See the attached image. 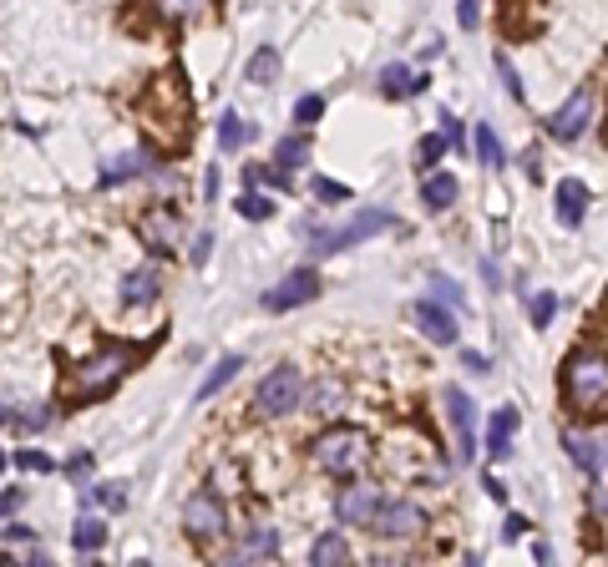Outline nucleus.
Masks as SVG:
<instances>
[{
	"mask_svg": "<svg viewBox=\"0 0 608 567\" xmlns=\"http://www.w3.org/2000/svg\"><path fill=\"white\" fill-rule=\"evenodd\" d=\"M477 157H482V168H507V152H502V142H497V132L492 127H477Z\"/></svg>",
	"mask_w": 608,
	"mask_h": 567,
	"instance_id": "26",
	"label": "nucleus"
},
{
	"mask_svg": "<svg viewBox=\"0 0 608 567\" xmlns=\"http://www.w3.org/2000/svg\"><path fill=\"white\" fill-rule=\"evenodd\" d=\"M563 400H568V411H583V416L608 411V355L573 350L563 365Z\"/></svg>",
	"mask_w": 608,
	"mask_h": 567,
	"instance_id": "2",
	"label": "nucleus"
},
{
	"mask_svg": "<svg viewBox=\"0 0 608 567\" xmlns=\"http://www.w3.org/2000/svg\"><path fill=\"white\" fill-rule=\"evenodd\" d=\"M142 238L158 254H173V249H183V218L173 208H152V213H142Z\"/></svg>",
	"mask_w": 608,
	"mask_h": 567,
	"instance_id": "10",
	"label": "nucleus"
},
{
	"mask_svg": "<svg viewBox=\"0 0 608 567\" xmlns=\"http://www.w3.org/2000/svg\"><path fill=\"white\" fill-rule=\"evenodd\" d=\"M375 512H380V492H375V486H350V492H340V502H335L340 522H370Z\"/></svg>",
	"mask_w": 608,
	"mask_h": 567,
	"instance_id": "13",
	"label": "nucleus"
},
{
	"mask_svg": "<svg viewBox=\"0 0 608 567\" xmlns=\"http://www.w3.org/2000/svg\"><path fill=\"white\" fill-rule=\"evenodd\" d=\"M441 400H446V416H451V426H456V451H462V456L472 461V456H477V436H472L477 405H472V395H462V390H446Z\"/></svg>",
	"mask_w": 608,
	"mask_h": 567,
	"instance_id": "11",
	"label": "nucleus"
},
{
	"mask_svg": "<svg viewBox=\"0 0 608 567\" xmlns=\"http://www.w3.org/2000/svg\"><path fill=\"white\" fill-rule=\"evenodd\" d=\"M527 309H532V324H543V330H548L553 314H558V299H553V294H532V299H527Z\"/></svg>",
	"mask_w": 608,
	"mask_h": 567,
	"instance_id": "33",
	"label": "nucleus"
},
{
	"mask_svg": "<svg viewBox=\"0 0 608 567\" xmlns=\"http://www.w3.org/2000/svg\"><path fill=\"white\" fill-rule=\"evenodd\" d=\"M456 21H462V26L472 31V26L482 21V6H477V0H456Z\"/></svg>",
	"mask_w": 608,
	"mask_h": 567,
	"instance_id": "37",
	"label": "nucleus"
},
{
	"mask_svg": "<svg viewBox=\"0 0 608 567\" xmlns=\"http://www.w3.org/2000/svg\"><path fill=\"white\" fill-rule=\"evenodd\" d=\"M563 446H568V456L578 461V471H583L588 481H598V466H603V451H598V441H588L583 431H563Z\"/></svg>",
	"mask_w": 608,
	"mask_h": 567,
	"instance_id": "16",
	"label": "nucleus"
},
{
	"mask_svg": "<svg viewBox=\"0 0 608 567\" xmlns=\"http://www.w3.org/2000/svg\"><path fill=\"white\" fill-rule=\"evenodd\" d=\"M152 11H158L168 26H193V21L213 16V0H152Z\"/></svg>",
	"mask_w": 608,
	"mask_h": 567,
	"instance_id": "14",
	"label": "nucleus"
},
{
	"mask_svg": "<svg viewBox=\"0 0 608 567\" xmlns=\"http://www.w3.org/2000/svg\"><path fill=\"white\" fill-rule=\"evenodd\" d=\"M462 365H472L477 375H487V370H492V365H487V355H477V350H467V355H462Z\"/></svg>",
	"mask_w": 608,
	"mask_h": 567,
	"instance_id": "43",
	"label": "nucleus"
},
{
	"mask_svg": "<svg viewBox=\"0 0 608 567\" xmlns=\"http://www.w3.org/2000/svg\"><path fill=\"white\" fill-rule=\"evenodd\" d=\"M87 502H102V507H122V492H117V486H92V492H87Z\"/></svg>",
	"mask_w": 608,
	"mask_h": 567,
	"instance_id": "38",
	"label": "nucleus"
},
{
	"mask_svg": "<svg viewBox=\"0 0 608 567\" xmlns=\"http://www.w3.org/2000/svg\"><path fill=\"white\" fill-rule=\"evenodd\" d=\"M386 228H396V218L380 213V208H370V213L350 218L345 228L320 233V238H315V254H320V259H325V254H340V249H350V243H360V238H370V233H386Z\"/></svg>",
	"mask_w": 608,
	"mask_h": 567,
	"instance_id": "5",
	"label": "nucleus"
},
{
	"mask_svg": "<svg viewBox=\"0 0 608 567\" xmlns=\"http://www.w3.org/2000/svg\"><path fill=\"white\" fill-rule=\"evenodd\" d=\"M158 299V269H132L122 279V304H147Z\"/></svg>",
	"mask_w": 608,
	"mask_h": 567,
	"instance_id": "22",
	"label": "nucleus"
},
{
	"mask_svg": "<svg viewBox=\"0 0 608 567\" xmlns=\"http://www.w3.org/2000/svg\"><path fill=\"white\" fill-rule=\"evenodd\" d=\"M512 431H517V411H512V405H502V411H492V421H487V456H507V446H512Z\"/></svg>",
	"mask_w": 608,
	"mask_h": 567,
	"instance_id": "18",
	"label": "nucleus"
},
{
	"mask_svg": "<svg viewBox=\"0 0 608 567\" xmlns=\"http://www.w3.org/2000/svg\"><path fill=\"white\" fill-rule=\"evenodd\" d=\"M320 112H325V97H320V92H310V97H299V102H294V122H299V127L320 122Z\"/></svg>",
	"mask_w": 608,
	"mask_h": 567,
	"instance_id": "31",
	"label": "nucleus"
},
{
	"mask_svg": "<svg viewBox=\"0 0 608 567\" xmlns=\"http://www.w3.org/2000/svg\"><path fill=\"white\" fill-rule=\"evenodd\" d=\"M279 76V51H254V61H249V81H254V87H269V81Z\"/></svg>",
	"mask_w": 608,
	"mask_h": 567,
	"instance_id": "27",
	"label": "nucleus"
},
{
	"mask_svg": "<svg viewBox=\"0 0 608 567\" xmlns=\"http://www.w3.org/2000/svg\"><path fill=\"white\" fill-rule=\"evenodd\" d=\"M244 137H249V127L239 122V112H223V122H218V142H223V152L244 147Z\"/></svg>",
	"mask_w": 608,
	"mask_h": 567,
	"instance_id": "28",
	"label": "nucleus"
},
{
	"mask_svg": "<svg viewBox=\"0 0 608 567\" xmlns=\"http://www.w3.org/2000/svg\"><path fill=\"white\" fill-rule=\"evenodd\" d=\"M426 81L431 76H416L411 66H386V71H380V92H386V97H411V92H426Z\"/></svg>",
	"mask_w": 608,
	"mask_h": 567,
	"instance_id": "17",
	"label": "nucleus"
},
{
	"mask_svg": "<svg viewBox=\"0 0 608 567\" xmlns=\"http://www.w3.org/2000/svg\"><path fill=\"white\" fill-rule=\"evenodd\" d=\"M46 416H51L46 405H31L26 416H16V411H11V426H21V431H41V426H46Z\"/></svg>",
	"mask_w": 608,
	"mask_h": 567,
	"instance_id": "36",
	"label": "nucleus"
},
{
	"mask_svg": "<svg viewBox=\"0 0 608 567\" xmlns=\"http://www.w3.org/2000/svg\"><path fill=\"white\" fill-rule=\"evenodd\" d=\"M446 132H431V137H421V147H416V157H421V168H436L441 162V152H446Z\"/></svg>",
	"mask_w": 608,
	"mask_h": 567,
	"instance_id": "30",
	"label": "nucleus"
},
{
	"mask_svg": "<svg viewBox=\"0 0 608 567\" xmlns=\"http://www.w3.org/2000/svg\"><path fill=\"white\" fill-rule=\"evenodd\" d=\"M16 466H21V471H51V456H41V451H21Z\"/></svg>",
	"mask_w": 608,
	"mask_h": 567,
	"instance_id": "39",
	"label": "nucleus"
},
{
	"mask_svg": "<svg viewBox=\"0 0 608 567\" xmlns=\"http://www.w3.org/2000/svg\"><path fill=\"white\" fill-rule=\"evenodd\" d=\"M299 400H304V380H299V370H294V365H274V370L259 380V390H254V416H264V421L289 416Z\"/></svg>",
	"mask_w": 608,
	"mask_h": 567,
	"instance_id": "4",
	"label": "nucleus"
},
{
	"mask_svg": "<svg viewBox=\"0 0 608 567\" xmlns=\"http://www.w3.org/2000/svg\"><path fill=\"white\" fill-rule=\"evenodd\" d=\"M365 461H370L365 431H325V436L315 441V466L330 471V476H350V471H360Z\"/></svg>",
	"mask_w": 608,
	"mask_h": 567,
	"instance_id": "3",
	"label": "nucleus"
},
{
	"mask_svg": "<svg viewBox=\"0 0 608 567\" xmlns=\"http://www.w3.org/2000/svg\"><path fill=\"white\" fill-rule=\"evenodd\" d=\"M522 532H527V517H507V522H502V537H507V542H517Z\"/></svg>",
	"mask_w": 608,
	"mask_h": 567,
	"instance_id": "42",
	"label": "nucleus"
},
{
	"mask_svg": "<svg viewBox=\"0 0 608 567\" xmlns=\"http://www.w3.org/2000/svg\"><path fill=\"white\" fill-rule=\"evenodd\" d=\"M310 193H315L320 203H345V198H355V193H350L345 183H335V178H315V183H310Z\"/></svg>",
	"mask_w": 608,
	"mask_h": 567,
	"instance_id": "32",
	"label": "nucleus"
},
{
	"mask_svg": "<svg viewBox=\"0 0 608 567\" xmlns=\"http://www.w3.org/2000/svg\"><path fill=\"white\" fill-rule=\"evenodd\" d=\"M497 76H502V87H507V97L512 102H522V81H517V71H512V61L497 51Z\"/></svg>",
	"mask_w": 608,
	"mask_h": 567,
	"instance_id": "35",
	"label": "nucleus"
},
{
	"mask_svg": "<svg viewBox=\"0 0 608 567\" xmlns=\"http://www.w3.org/2000/svg\"><path fill=\"white\" fill-rule=\"evenodd\" d=\"M416 324H421V335H426L431 345H456V314H451L446 304L426 299V304L416 309Z\"/></svg>",
	"mask_w": 608,
	"mask_h": 567,
	"instance_id": "12",
	"label": "nucleus"
},
{
	"mask_svg": "<svg viewBox=\"0 0 608 567\" xmlns=\"http://www.w3.org/2000/svg\"><path fill=\"white\" fill-rule=\"evenodd\" d=\"M16 507H21V492H16V486H6V517H16Z\"/></svg>",
	"mask_w": 608,
	"mask_h": 567,
	"instance_id": "44",
	"label": "nucleus"
},
{
	"mask_svg": "<svg viewBox=\"0 0 608 567\" xmlns=\"http://www.w3.org/2000/svg\"><path fill=\"white\" fill-rule=\"evenodd\" d=\"M310 562H315V567H340V562H350V542H345V532H325V537H315Z\"/></svg>",
	"mask_w": 608,
	"mask_h": 567,
	"instance_id": "20",
	"label": "nucleus"
},
{
	"mask_svg": "<svg viewBox=\"0 0 608 567\" xmlns=\"http://www.w3.org/2000/svg\"><path fill=\"white\" fill-rule=\"evenodd\" d=\"M137 345H107L102 355H92V360H76L71 365V375H66V400L71 405H87V400H97V395H107L132 365H137Z\"/></svg>",
	"mask_w": 608,
	"mask_h": 567,
	"instance_id": "1",
	"label": "nucleus"
},
{
	"mask_svg": "<svg viewBox=\"0 0 608 567\" xmlns=\"http://www.w3.org/2000/svg\"><path fill=\"white\" fill-rule=\"evenodd\" d=\"M71 542H76V552H97L102 542H107V522L102 517H76V527H71Z\"/></svg>",
	"mask_w": 608,
	"mask_h": 567,
	"instance_id": "25",
	"label": "nucleus"
},
{
	"mask_svg": "<svg viewBox=\"0 0 608 567\" xmlns=\"http://www.w3.org/2000/svg\"><path fill=\"white\" fill-rule=\"evenodd\" d=\"M239 370H244V360H239V355H223V360H218V365L208 370V380L198 385V395H193V400H213V395H218V390H223L228 380H234Z\"/></svg>",
	"mask_w": 608,
	"mask_h": 567,
	"instance_id": "24",
	"label": "nucleus"
},
{
	"mask_svg": "<svg viewBox=\"0 0 608 567\" xmlns=\"http://www.w3.org/2000/svg\"><path fill=\"white\" fill-rule=\"evenodd\" d=\"M279 552V532L269 527V522H259L249 537H244V547L234 552V562H259V557H274Z\"/></svg>",
	"mask_w": 608,
	"mask_h": 567,
	"instance_id": "19",
	"label": "nucleus"
},
{
	"mask_svg": "<svg viewBox=\"0 0 608 567\" xmlns=\"http://www.w3.org/2000/svg\"><path fill=\"white\" fill-rule=\"evenodd\" d=\"M583 208H588L583 183H578V178H563V183H558V223H563V228H578V223H583Z\"/></svg>",
	"mask_w": 608,
	"mask_h": 567,
	"instance_id": "15",
	"label": "nucleus"
},
{
	"mask_svg": "<svg viewBox=\"0 0 608 567\" xmlns=\"http://www.w3.org/2000/svg\"><path fill=\"white\" fill-rule=\"evenodd\" d=\"M274 157H279V168H299V162L310 157V142H304V137H284L274 147Z\"/></svg>",
	"mask_w": 608,
	"mask_h": 567,
	"instance_id": "29",
	"label": "nucleus"
},
{
	"mask_svg": "<svg viewBox=\"0 0 608 567\" xmlns=\"http://www.w3.org/2000/svg\"><path fill=\"white\" fill-rule=\"evenodd\" d=\"M239 213H244V218H269V213H274V203H269V198H259V193H254V183H249V193L239 198Z\"/></svg>",
	"mask_w": 608,
	"mask_h": 567,
	"instance_id": "34",
	"label": "nucleus"
},
{
	"mask_svg": "<svg viewBox=\"0 0 608 567\" xmlns=\"http://www.w3.org/2000/svg\"><path fill=\"white\" fill-rule=\"evenodd\" d=\"M588 122H593V92L583 87V92H573V97L553 112L548 137H553V142H578V137L588 132Z\"/></svg>",
	"mask_w": 608,
	"mask_h": 567,
	"instance_id": "7",
	"label": "nucleus"
},
{
	"mask_svg": "<svg viewBox=\"0 0 608 567\" xmlns=\"http://www.w3.org/2000/svg\"><path fill=\"white\" fill-rule=\"evenodd\" d=\"M183 527H188V537H193V542H218V537L228 532L223 502H218L213 492H198V497H188V502H183Z\"/></svg>",
	"mask_w": 608,
	"mask_h": 567,
	"instance_id": "6",
	"label": "nucleus"
},
{
	"mask_svg": "<svg viewBox=\"0 0 608 567\" xmlns=\"http://www.w3.org/2000/svg\"><path fill=\"white\" fill-rule=\"evenodd\" d=\"M431 289H436V299H441V304H456V299H462L451 279H431Z\"/></svg>",
	"mask_w": 608,
	"mask_h": 567,
	"instance_id": "41",
	"label": "nucleus"
},
{
	"mask_svg": "<svg viewBox=\"0 0 608 567\" xmlns=\"http://www.w3.org/2000/svg\"><path fill=\"white\" fill-rule=\"evenodd\" d=\"M421 198H426L431 213H446V208L456 203V178H451V173H431V178L421 183Z\"/></svg>",
	"mask_w": 608,
	"mask_h": 567,
	"instance_id": "23",
	"label": "nucleus"
},
{
	"mask_svg": "<svg viewBox=\"0 0 608 567\" xmlns=\"http://www.w3.org/2000/svg\"><path fill=\"white\" fill-rule=\"evenodd\" d=\"M421 507L416 502H380V512L370 517V532H380V537H411V532H421Z\"/></svg>",
	"mask_w": 608,
	"mask_h": 567,
	"instance_id": "9",
	"label": "nucleus"
},
{
	"mask_svg": "<svg viewBox=\"0 0 608 567\" xmlns=\"http://www.w3.org/2000/svg\"><path fill=\"white\" fill-rule=\"evenodd\" d=\"M315 395H320V400H315L320 411H340V405H345V400H340V385H320Z\"/></svg>",
	"mask_w": 608,
	"mask_h": 567,
	"instance_id": "40",
	"label": "nucleus"
},
{
	"mask_svg": "<svg viewBox=\"0 0 608 567\" xmlns=\"http://www.w3.org/2000/svg\"><path fill=\"white\" fill-rule=\"evenodd\" d=\"M315 294H320V279H315L310 269H294V274H284V279L264 294V309H269V314H284V309L310 304Z\"/></svg>",
	"mask_w": 608,
	"mask_h": 567,
	"instance_id": "8",
	"label": "nucleus"
},
{
	"mask_svg": "<svg viewBox=\"0 0 608 567\" xmlns=\"http://www.w3.org/2000/svg\"><path fill=\"white\" fill-rule=\"evenodd\" d=\"M137 173H147V157L142 152H117L107 168H102V188H117V183H127Z\"/></svg>",
	"mask_w": 608,
	"mask_h": 567,
	"instance_id": "21",
	"label": "nucleus"
}]
</instances>
